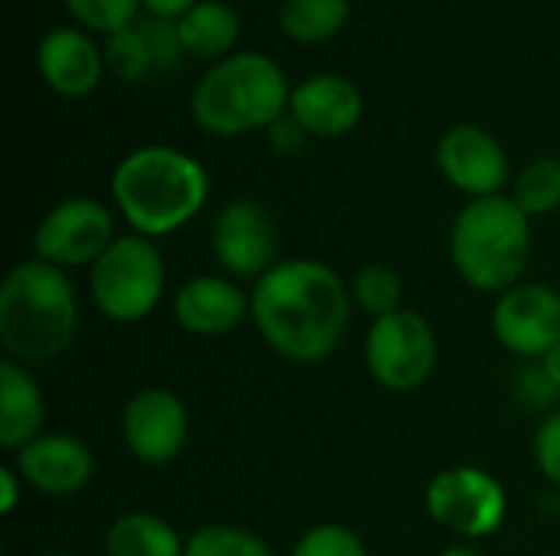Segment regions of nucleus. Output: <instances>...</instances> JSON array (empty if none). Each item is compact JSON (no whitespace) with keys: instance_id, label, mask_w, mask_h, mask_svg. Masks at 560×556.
I'll return each instance as SVG.
<instances>
[{"instance_id":"nucleus-19","label":"nucleus","mask_w":560,"mask_h":556,"mask_svg":"<svg viewBox=\"0 0 560 556\" xmlns=\"http://www.w3.org/2000/svg\"><path fill=\"white\" fill-rule=\"evenodd\" d=\"M174 26H177V39L184 52L197 59H210V62L233 56L240 33H243L240 13L226 0H200L180 20H174Z\"/></svg>"},{"instance_id":"nucleus-3","label":"nucleus","mask_w":560,"mask_h":556,"mask_svg":"<svg viewBox=\"0 0 560 556\" xmlns=\"http://www.w3.org/2000/svg\"><path fill=\"white\" fill-rule=\"evenodd\" d=\"M79 331V295L66 269L43 259L16 262L0 285V344L10 360L46 364Z\"/></svg>"},{"instance_id":"nucleus-17","label":"nucleus","mask_w":560,"mask_h":556,"mask_svg":"<svg viewBox=\"0 0 560 556\" xmlns=\"http://www.w3.org/2000/svg\"><path fill=\"white\" fill-rule=\"evenodd\" d=\"M171 315L194 338H223L249 321V292L230 275H194L174 292Z\"/></svg>"},{"instance_id":"nucleus-4","label":"nucleus","mask_w":560,"mask_h":556,"mask_svg":"<svg viewBox=\"0 0 560 556\" xmlns=\"http://www.w3.org/2000/svg\"><path fill=\"white\" fill-rule=\"evenodd\" d=\"M292 85L285 69L259 49H236L210 62L190 92V115L213 138H243L269 131L289 111Z\"/></svg>"},{"instance_id":"nucleus-28","label":"nucleus","mask_w":560,"mask_h":556,"mask_svg":"<svg viewBox=\"0 0 560 556\" xmlns=\"http://www.w3.org/2000/svg\"><path fill=\"white\" fill-rule=\"evenodd\" d=\"M535 465L551 485L560 488V410L548 413L535 429Z\"/></svg>"},{"instance_id":"nucleus-10","label":"nucleus","mask_w":560,"mask_h":556,"mask_svg":"<svg viewBox=\"0 0 560 556\" xmlns=\"http://www.w3.org/2000/svg\"><path fill=\"white\" fill-rule=\"evenodd\" d=\"M210 252L223 275L259 282L279 262V229L269 210L249 197H236L213 216Z\"/></svg>"},{"instance_id":"nucleus-27","label":"nucleus","mask_w":560,"mask_h":556,"mask_svg":"<svg viewBox=\"0 0 560 556\" xmlns=\"http://www.w3.org/2000/svg\"><path fill=\"white\" fill-rule=\"evenodd\" d=\"M289 556H368V547L345 524H315L295 541Z\"/></svg>"},{"instance_id":"nucleus-22","label":"nucleus","mask_w":560,"mask_h":556,"mask_svg":"<svg viewBox=\"0 0 560 556\" xmlns=\"http://www.w3.org/2000/svg\"><path fill=\"white\" fill-rule=\"evenodd\" d=\"M525 216H548L560 210V157H535L512 177L509 193Z\"/></svg>"},{"instance_id":"nucleus-24","label":"nucleus","mask_w":560,"mask_h":556,"mask_svg":"<svg viewBox=\"0 0 560 556\" xmlns=\"http://www.w3.org/2000/svg\"><path fill=\"white\" fill-rule=\"evenodd\" d=\"M105 62H108V72L118 75L121 82H144L158 69L144 26L135 23L121 33L105 36Z\"/></svg>"},{"instance_id":"nucleus-14","label":"nucleus","mask_w":560,"mask_h":556,"mask_svg":"<svg viewBox=\"0 0 560 556\" xmlns=\"http://www.w3.org/2000/svg\"><path fill=\"white\" fill-rule=\"evenodd\" d=\"M36 69L52 95L89 98L108 72L105 46L79 26H52L36 43Z\"/></svg>"},{"instance_id":"nucleus-32","label":"nucleus","mask_w":560,"mask_h":556,"mask_svg":"<svg viewBox=\"0 0 560 556\" xmlns=\"http://www.w3.org/2000/svg\"><path fill=\"white\" fill-rule=\"evenodd\" d=\"M538 367H541V374L551 380V387L560 393V341L551 347V351H548V354H545V357H541V364H538Z\"/></svg>"},{"instance_id":"nucleus-6","label":"nucleus","mask_w":560,"mask_h":556,"mask_svg":"<svg viewBox=\"0 0 560 556\" xmlns=\"http://www.w3.org/2000/svg\"><path fill=\"white\" fill-rule=\"evenodd\" d=\"M167 269L154 239L125 233L89 269V295L112 324H138L164 298Z\"/></svg>"},{"instance_id":"nucleus-25","label":"nucleus","mask_w":560,"mask_h":556,"mask_svg":"<svg viewBox=\"0 0 560 556\" xmlns=\"http://www.w3.org/2000/svg\"><path fill=\"white\" fill-rule=\"evenodd\" d=\"M184 556H276L272 547L236 524H203L187 537Z\"/></svg>"},{"instance_id":"nucleus-33","label":"nucleus","mask_w":560,"mask_h":556,"mask_svg":"<svg viewBox=\"0 0 560 556\" xmlns=\"http://www.w3.org/2000/svg\"><path fill=\"white\" fill-rule=\"evenodd\" d=\"M436 556H482L476 547H469V544H453V547H446V551H440Z\"/></svg>"},{"instance_id":"nucleus-26","label":"nucleus","mask_w":560,"mask_h":556,"mask_svg":"<svg viewBox=\"0 0 560 556\" xmlns=\"http://www.w3.org/2000/svg\"><path fill=\"white\" fill-rule=\"evenodd\" d=\"M69 16L89 33H121L138 23L141 0H62Z\"/></svg>"},{"instance_id":"nucleus-1","label":"nucleus","mask_w":560,"mask_h":556,"mask_svg":"<svg viewBox=\"0 0 560 556\" xmlns=\"http://www.w3.org/2000/svg\"><path fill=\"white\" fill-rule=\"evenodd\" d=\"M351 285L322 259H279L249 288V321L292 364L331 357L351 321Z\"/></svg>"},{"instance_id":"nucleus-29","label":"nucleus","mask_w":560,"mask_h":556,"mask_svg":"<svg viewBox=\"0 0 560 556\" xmlns=\"http://www.w3.org/2000/svg\"><path fill=\"white\" fill-rule=\"evenodd\" d=\"M266 138H269V144H272V151L276 154H285V157H292V154H299L302 147H305V141H308V131L285 111L276 125H269V131H266Z\"/></svg>"},{"instance_id":"nucleus-23","label":"nucleus","mask_w":560,"mask_h":556,"mask_svg":"<svg viewBox=\"0 0 560 556\" xmlns=\"http://www.w3.org/2000/svg\"><path fill=\"white\" fill-rule=\"evenodd\" d=\"M351 301L354 308H361L364 315H371V321L400 311L404 305V285L400 275L381 262H368L354 272L351 279Z\"/></svg>"},{"instance_id":"nucleus-8","label":"nucleus","mask_w":560,"mask_h":556,"mask_svg":"<svg viewBox=\"0 0 560 556\" xmlns=\"http://www.w3.org/2000/svg\"><path fill=\"white\" fill-rule=\"evenodd\" d=\"M423 505L433 524L463 541L492 537L509 518L502 482L479 465H450L436 472L427 485Z\"/></svg>"},{"instance_id":"nucleus-9","label":"nucleus","mask_w":560,"mask_h":556,"mask_svg":"<svg viewBox=\"0 0 560 556\" xmlns=\"http://www.w3.org/2000/svg\"><path fill=\"white\" fill-rule=\"evenodd\" d=\"M118 239L112 210L95 197H69L46 210L33 233L36 259L56 269H92L95 259Z\"/></svg>"},{"instance_id":"nucleus-34","label":"nucleus","mask_w":560,"mask_h":556,"mask_svg":"<svg viewBox=\"0 0 560 556\" xmlns=\"http://www.w3.org/2000/svg\"><path fill=\"white\" fill-rule=\"evenodd\" d=\"M39 556H72V554H66V551H52V554H39Z\"/></svg>"},{"instance_id":"nucleus-15","label":"nucleus","mask_w":560,"mask_h":556,"mask_svg":"<svg viewBox=\"0 0 560 556\" xmlns=\"http://www.w3.org/2000/svg\"><path fill=\"white\" fill-rule=\"evenodd\" d=\"M13 469L26 488L49 498H69L92 482L95 456L82 439L69 433H43L13 452Z\"/></svg>"},{"instance_id":"nucleus-31","label":"nucleus","mask_w":560,"mask_h":556,"mask_svg":"<svg viewBox=\"0 0 560 556\" xmlns=\"http://www.w3.org/2000/svg\"><path fill=\"white\" fill-rule=\"evenodd\" d=\"M200 0H141V10L151 16V20H180L190 7H197Z\"/></svg>"},{"instance_id":"nucleus-12","label":"nucleus","mask_w":560,"mask_h":556,"mask_svg":"<svg viewBox=\"0 0 560 556\" xmlns=\"http://www.w3.org/2000/svg\"><path fill=\"white\" fill-rule=\"evenodd\" d=\"M495 341L528 360H541L560 341V292L541 282H518L492 308Z\"/></svg>"},{"instance_id":"nucleus-7","label":"nucleus","mask_w":560,"mask_h":556,"mask_svg":"<svg viewBox=\"0 0 560 556\" xmlns=\"http://www.w3.org/2000/svg\"><path fill=\"white\" fill-rule=\"evenodd\" d=\"M440 360V341L433 324L410 308L371 321L364 338V364L377 387L390 393L420 390Z\"/></svg>"},{"instance_id":"nucleus-30","label":"nucleus","mask_w":560,"mask_h":556,"mask_svg":"<svg viewBox=\"0 0 560 556\" xmlns=\"http://www.w3.org/2000/svg\"><path fill=\"white\" fill-rule=\"evenodd\" d=\"M20 488H26L20 472L13 465H3L0 469V514L3 518H10L20 508Z\"/></svg>"},{"instance_id":"nucleus-11","label":"nucleus","mask_w":560,"mask_h":556,"mask_svg":"<svg viewBox=\"0 0 560 556\" xmlns=\"http://www.w3.org/2000/svg\"><path fill=\"white\" fill-rule=\"evenodd\" d=\"M436 170L469 200L495 197L512 180V164L502 141L479 125H453L436 141Z\"/></svg>"},{"instance_id":"nucleus-16","label":"nucleus","mask_w":560,"mask_h":556,"mask_svg":"<svg viewBox=\"0 0 560 556\" xmlns=\"http://www.w3.org/2000/svg\"><path fill=\"white\" fill-rule=\"evenodd\" d=\"M289 115L308 131V138H345L364 118V92L341 72H315L292 85Z\"/></svg>"},{"instance_id":"nucleus-20","label":"nucleus","mask_w":560,"mask_h":556,"mask_svg":"<svg viewBox=\"0 0 560 556\" xmlns=\"http://www.w3.org/2000/svg\"><path fill=\"white\" fill-rule=\"evenodd\" d=\"M187 541L151 511H128L105 531V556H184Z\"/></svg>"},{"instance_id":"nucleus-5","label":"nucleus","mask_w":560,"mask_h":556,"mask_svg":"<svg viewBox=\"0 0 560 556\" xmlns=\"http://www.w3.org/2000/svg\"><path fill=\"white\" fill-rule=\"evenodd\" d=\"M450 259L476 292L515 288L532 259V216L509 193L466 200L450 226Z\"/></svg>"},{"instance_id":"nucleus-2","label":"nucleus","mask_w":560,"mask_h":556,"mask_svg":"<svg viewBox=\"0 0 560 556\" xmlns=\"http://www.w3.org/2000/svg\"><path fill=\"white\" fill-rule=\"evenodd\" d=\"M210 200L207 167L171 144H144L112 170V203L131 233L161 239L184 229Z\"/></svg>"},{"instance_id":"nucleus-13","label":"nucleus","mask_w":560,"mask_h":556,"mask_svg":"<svg viewBox=\"0 0 560 556\" xmlns=\"http://www.w3.org/2000/svg\"><path fill=\"white\" fill-rule=\"evenodd\" d=\"M190 433V416L184 400L167 387H144L128 397L121 410V439L125 449L144 465L174 462Z\"/></svg>"},{"instance_id":"nucleus-18","label":"nucleus","mask_w":560,"mask_h":556,"mask_svg":"<svg viewBox=\"0 0 560 556\" xmlns=\"http://www.w3.org/2000/svg\"><path fill=\"white\" fill-rule=\"evenodd\" d=\"M46 400L26 364L3 357L0 360V446L20 452L26 442L43 436Z\"/></svg>"},{"instance_id":"nucleus-21","label":"nucleus","mask_w":560,"mask_h":556,"mask_svg":"<svg viewBox=\"0 0 560 556\" xmlns=\"http://www.w3.org/2000/svg\"><path fill=\"white\" fill-rule=\"evenodd\" d=\"M351 16V0H282L279 29L299 46H322L335 39Z\"/></svg>"}]
</instances>
